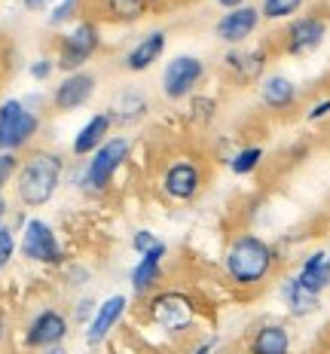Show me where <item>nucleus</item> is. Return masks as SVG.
<instances>
[{"label": "nucleus", "instance_id": "obj_8", "mask_svg": "<svg viewBox=\"0 0 330 354\" xmlns=\"http://www.w3.org/2000/svg\"><path fill=\"white\" fill-rule=\"evenodd\" d=\"M327 34H330V16L324 10L300 12L297 19H291L288 25L282 28L275 49L282 55H291V58H306V55L318 53V49L324 46Z\"/></svg>", "mask_w": 330, "mask_h": 354}, {"label": "nucleus", "instance_id": "obj_21", "mask_svg": "<svg viewBox=\"0 0 330 354\" xmlns=\"http://www.w3.org/2000/svg\"><path fill=\"white\" fill-rule=\"evenodd\" d=\"M278 299H282L288 318H293V321L312 318V315L321 308V297L318 293H312V290H306V287L297 281L293 272L282 275V281H278Z\"/></svg>", "mask_w": 330, "mask_h": 354}, {"label": "nucleus", "instance_id": "obj_24", "mask_svg": "<svg viewBox=\"0 0 330 354\" xmlns=\"http://www.w3.org/2000/svg\"><path fill=\"white\" fill-rule=\"evenodd\" d=\"M95 19L101 25H135L144 16H150L153 6L147 0H95Z\"/></svg>", "mask_w": 330, "mask_h": 354}, {"label": "nucleus", "instance_id": "obj_18", "mask_svg": "<svg viewBox=\"0 0 330 354\" xmlns=\"http://www.w3.org/2000/svg\"><path fill=\"white\" fill-rule=\"evenodd\" d=\"M165 49H168V31L165 28H153V31L141 34L126 53H122L120 68L126 73H147L150 68H156V64L163 62Z\"/></svg>", "mask_w": 330, "mask_h": 354}, {"label": "nucleus", "instance_id": "obj_1", "mask_svg": "<svg viewBox=\"0 0 330 354\" xmlns=\"http://www.w3.org/2000/svg\"><path fill=\"white\" fill-rule=\"evenodd\" d=\"M278 266V250L273 241H266L257 232H236L226 241L223 250V275L226 281L239 290H260L275 278Z\"/></svg>", "mask_w": 330, "mask_h": 354}, {"label": "nucleus", "instance_id": "obj_29", "mask_svg": "<svg viewBox=\"0 0 330 354\" xmlns=\"http://www.w3.org/2000/svg\"><path fill=\"white\" fill-rule=\"evenodd\" d=\"M95 308H98V302H95L92 293H83L77 302H73V308H71V321L73 324H89L92 321V315H95Z\"/></svg>", "mask_w": 330, "mask_h": 354}, {"label": "nucleus", "instance_id": "obj_5", "mask_svg": "<svg viewBox=\"0 0 330 354\" xmlns=\"http://www.w3.org/2000/svg\"><path fill=\"white\" fill-rule=\"evenodd\" d=\"M101 46H104V37H101V21L95 16H86L64 31L55 40V64L64 73H77L86 71L89 64L98 58Z\"/></svg>", "mask_w": 330, "mask_h": 354}, {"label": "nucleus", "instance_id": "obj_41", "mask_svg": "<svg viewBox=\"0 0 330 354\" xmlns=\"http://www.w3.org/2000/svg\"><path fill=\"white\" fill-rule=\"evenodd\" d=\"M147 3H150V6H156V3H163V0H147Z\"/></svg>", "mask_w": 330, "mask_h": 354}, {"label": "nucleus", "instance_id": "obj_37", "mask_svg": "<svg viewBox=\"0 0 330 354\" xmlns=\"http://www.w3.org/2000/svg\"><path fill=\"white\" fill-rule=\"evenodd\" d=\"M6 217H10V202H6V196L0 193V226H6Z\"/></svg>", "mask_w": 330, "mask_h": 354}, {"label": "nucleus", "instance_id": "obj_9", "mask_svg": "<svg viewBox=\"0 0 330 354\" xmlns=\"http://www.w3.org/2000/svg\"><path fill=\"white\" fill-rule=\"evenodd\" d=\"M205 77H208V64L199 55H187V53L172 55L165 62L163 73H159V92H163L165 101L181 104V101H190L199 92Z\"/></svg>", "mask_w": 330, "mask_h": 354}, {"label": "nucleus", "instance_id": "obj_6", "mask_svg": "<svg viewBox=\"0 0 330 354\" xmlns=\"http://www.w3.org/2000/svg\"><path fill=\"white\" fill-rule=\"evenodd\" d=\"M37 98H3L0 101V153H28L43 129L37 113Z\"/></svg>", "mask_w": 330, "mask_h": 354}, {"label": "nucleus", "instance_id": "obj_36", "mask_svg": "<svg viewBox=\"0 0 330 354\" xmlns=\"http://www.w3.org/2000/svg\"><path fill=\"white\" fill-rule=\"evenodd\" d=\"M214 3L220 6V10H239V6H248V3H251V0H214Z\"/></svg>", "mask_w": 330, "mask_h": 354}, {"label": "nucleus", "instance_id": "obj_26", "mask_svg": "<svg viewBox=\"0 0 330 354\" xmlns=\"http://www.w3.org/2000/svg\"><path fill=\"white\" fill-rule=\"evenodd\" d=\"M263 159H266V150H263L260 144H245L226 159V165H230V171L236 177H248L263 165Z\"/></svg>", "mask_w": 330, "mask_h": 354}, {"label": "nucleus", "instance_id": "obj_33", "mask_svg": "<svg viewBox=\"0 0 330 354\" xmlns=\"http://www.w3.org/2000/svg\"><path fill=\"white\" fill-rule=\"evenodd\" d=\"M159 241H163V239H159V235L153 232V230H135V232H131V241H129V245H131V250H135L138 257H141V254H147L150 248H156Z\"/></svg>", "mask_w": 330, "mask_h": 354}, {"label": "nucleus", "instance_id": "obj_13", "mask_svg": "<svg viewBox=\"0 0 330 354\" xmlns=\"http://www.w3.org/2000/svg\"><path fill=\"white\" fill-rule=\"evenodd\" d=\"M263 16H260V6L248 3L239 6V10H226L220 12L214 21V37L223 43L226 49H236V46H248L251 37L260 31Z\"/></svg>", "mask_w": 330, "mask_h": 354}, {"label": "nucleus", "instance_id": "obj_30", "mask_svg": "<svg viewBox=\"0 0 330 354\" xmlns=\"http://www.w3.org/2000/svg\"><path fill=\"white\" fill-rule=\"evenodd\" d=\"M16 232H12V226H0V272L6 269V266L12 263V257H16Z\"/></svg>", "mask_w": 330, "mask_h": 354}, {"label": "nucleus", "instance_id": "obj_22", "mask_svg": "<svg viewBox=\"0 0 330 354\" xmlns=\"http://www.w3.org/2000/svg\"><path fill=\"white\" fill-rule=\"evenodd\" d=\"M110 135H113V122H110V116L104 113V110H98V113H92L89 120L77 129V135H73V141H71V156L73 159H89Z\"/></svg>", "mask_w": 330, "mask_h": 354}, {"label": "nucleus", "instance_id": "obj_42", "mask_svg": "<svg viewBox=\"0 0 330 354\" xmlns=\"http://www.w3.org/2000/svg\"><path fill=\"white\" fill-rule=\"evenodd\" d=\"M217 354H230V351H217Z\"/></svg>", "mask_w": 330, "mask_h": 354}, {"label": "nucleus", "instance_id": "obj_16", "mask_svg": "<svg viewBox=\"0 0 330 354\" xmlns=\"http://www.w3.org/2000/svg\"><path fill=\"white\" fill-rule=\"evenodd\" d=\"M165 257H168V245L165 241H159L156 248H150L147 254L138 257V263L131 266L129 272V287L131 293H135L138 299H147L153 297L156 290H163L165 284Z\"/></svg>", "mask_w": 330, "mask_h": 354}, {"label": "nucleus", "instance_id": "obj_4", "mask_svg": "<svg viewBox=\"0 0 330 354\" xmlns=\"http://www.w3.org/2000/svg\"><path fill=\"white\" fill-rule=\"evenodd\" d=\"M144 321L165 336L190 333L199 321V299L181 287H163L144 299Z\"/></svg>", "mask_w": 330, "mask_h": 354}, {"label": "nucleus", "instance_id": "obj_40", "mask_svg": "<svg viewBox=\"0 0 330 354\" xmlns=\"http://www.w3.org/2000/svg\"><path fill=\"white\" fill-rule=\"evenodd\" d=\"M6 333H10V330H6V318H3V315H0V342H3V339H6Z\"/></svg>", "mask_w": 330, "mask_h": 354}, {"label": "nucleus", "instance_id": "obj_19", "mask_svg": "<svg viewBox=\"0 0 330 354\" xmlns=\"http://www.w3.org/2000/svg\"><path fill=\"white\" fill-rule=\"evenodd\" d=\"M257 98H260L263 110H269V113H291L300 104V86L293 83L288 73H266L257 83Z\"/></svg>", "mask_w": 330, "mask_h": 354}, {"label": "nucleus", "instance_id": "obj_14", "mask_svg": "<svg viewBox=\"0 0 330 354\" xmlns=\"http://www.w3.org/2000/svg\"><path fill=\"white\" fill-rule=\"evenodd\" d=\"M98 92V73L95 71H77V73H64L58 80V86L49 95V104L55 113H73V110L86 107Z\"/></svg>", "mask_w": 330, "mask_h": 354}, {"label": "nucleus", "instance_id": "obj_3", "mask_svg": "<svg viewBox=\"0 0 330 354\" xmlns=\"http://www.w3.org/2000/svg\"><path fill=\"white\" fill-rule=\"evenodd\" d=\"M131 141L126 135H110L89 159H80V165L73 168V189H80L83 196H104L113 187L116 174L122 171V165L129 162Z\"/></svg>", "mask_w": 330, "mask_h": 354}, {"label": "nucleus", "instance_id": "obj_38", "mask_svg": "<svg viewBox=\"0 0 330 354\" xmlns=\"http://www.w3.org/2000/svg\"><path fill=\"white\" fill-rule=\"evenodd\" d=\"M21 3H25L28 10H46V6L53 3V0H21Z\"/></svg>", "mask_w": 330, "mask_h": 354}, {"label": "nucleus", "instance_id": "obj_15", "mask_svg": "<svg viewBox=\"0 0 330 354\" xmlns=\"http://www.w3.org/2000/svg\"><path fill=\"white\" fill-rule=\"evenodd\" d=\"M129 315V297L126 293H110L98 302V308H95L92 321L83 327V339L86 345H92V348H98V345H104L110 336L120 330V324L126 321Z\"/></svg>", "mask_w": 330, "mask_h": 354}, {"label": "nucleus", "instance_id": "obj_23", "mask_svg": "<svg viewBox=\"0 0 330 354\" xmlns=\"http://www.w3.org/2000/svg\"><path fill=\"white\" fill-rule=\"evenodd\" d=\"M293 275H297V281L303 284L306 290L324 297V293L330 290V257H327V248H315V250H309V254L300 257Z\"/></svg>", "mask_w": 330, "mask_h": 354}, {"label": "nucleus", "instance_id": "obj_25", "mask_svg": "<svg viewBox=\"0 0 330 354\" xmlns=\"http://www.w3.org/2000/svg\"><path fill=\"white\" fill-rule=\"evenodd\" d=\"M309 0H260V16L269 25H288L306 10Z\"/></svg>", "mask_w": 330, "mask_h": 354}, {"label": "nucleus", "instance_id": "obj_35", "mask_svg": "<svg viewBox=\"0 0 330 354\" xmlns=\"http://www.w3.org/2000/svg\"><path fill=\"white\" fill-rule=\"evenodd\" d=\"M330 116V98H321L315 101V104H309V110H306V122H321Z\"/></svg>", "mask_w": 330, "mask_h": 354}, {"label": "nucleus", "instance_id": "obj_34", "mask_svg": "<svg viewBox=\"0 0 330 354\" xmlns=\"http://www.w3.org/2000/svg\"><path fill=\"white\" fill-rule=\"evenodd\" d=\"M92 281V272L80 263H64V284L68 287H86Z\"/></svg>", "mask_w": 330, "mask_h": 354}, {"label": "nucleus", "instance_id": "obj_7", "mask_svg": "<svg viewBox=\"0 0 330 354\" xmlns=\"http://www.w3.org/2000/svg\"><path fill=\"white\" fill-rule=\"evenodd\" d=\"M159 193H163L165 202L172 205H190L202 196L205 183H208V171H205V162L196 156H172L159 168Z\"/></svg>", "mask_w": 330, "mask_h": 354}, {"label": "nucleus", "instance_id": "obj_32", "mask_svg": "<svg viewBox=\"0 0 330 354\" xmlns=\"http://www.w3.org/2000/svg\"><path fill=\"white\" fill-rule=\"evenodd\" d=\"M58 71V64H55V55H40V58H34L31 62V68H28V73H31V80L34 83H46L49 77Z\"/></svg>", "mask_w": 330, "mask_h": 354}, {"label": "nucleus", "instance_id": "obj_31", "mask_svg": "<svg viewBox=\"0 0 330 354\" xmlns=\"http://www.w3.org/2000/svg\"><path fill=\"white\" fill-rule=\"evenodd\" d=\"M19 165H21L19 153H0V193H3V189L16 180Z\"/></svg>", "mask_w": 330, "mask_h": 354}, {"label": "nucleus", "instance_id": "obj_43", "mask_svg": "<svg viewBox=\"0 0 330 354\" xmlns=\"http://www.w3.org/2000/svg\"><path fill=\"white\" fill-rule=\"evenodd\" d=\"M327 257H330V248H327Z\"/></svg>", "mask_w": 330, "mask_h": 354}, {"label": "nucleus", "instance_id": "obj_27", "mask_svg": "<svg viewBox=\"0 0 330 354\" xmlns=\"http://www.w3.org/2000/svg\"><path fill=\"white\" fill-rule=\"evenodd\" d=\"M187 120L193 122L196 129H208V125L217 120V101L211 98V95H199V92H196L193 98H190Z\"/></svg>", "mask_w": 330, "mask_h": 354}, {"label": "nucleus", "instance_id": "obj_11", "mask_svg": "<svg viewBox=\"0 0 330 354\" xmlns=\"http://www.w3.org/2000/svg\"><path fill=\"white\" fill-rule=\"evenodd\" d=\"M273 53H275L273 43L226 49V55H223V73L236 86H257L269 73L266 68H269V58H273Z\"/></svg>", "mask_w": 330, "mask_h": 354}, {"label": "nucleus", "instance_id": "obj_2", "mask_svg": "<svg viewBox=\"0 0 330 354\" xmlns=\"http://www.w3.org/2000/svg\"><path fill=\"white\" fill-rule=\"evenodd\" d=\"M64 174H68V159L62 153L49 147H31L21 156L19 174L12 180L16 202L21 208H46L62 189Z\"/></svg>", "mask_w": 330, "mask_h": 354}, {"label": "nucleus", "instance_id": "obj_12", "mask_svg": "<svg viewBox=\"0 0 330 354\" xmlns=\"http://www.w3.org/2000/svg\"><path fill=\"white\" fill-rule=\"evenodd\" d=\"M71 327H73V321L68 312H62L55 306L40 308L25 324V348L43 351V348H53V345H64V339L71 336Z\"/></svg>", "mask_w": 330, "mask_h": 354}, {"label": "nucleus", "instance_id": "obj_10", "mask_svg": "<svg viewBox=\"0 0 330 354\" xmlns=\"http://www.w3.org/2000/svg\"><path fill=\"white\" fill-rule=\"evenodd\" d=\"M19 254L21 260L37 266H64L68 263V250L58 239L55 226L43 217H28L25 230L19 232Z\"/></svg>", "mask_w": 330, "mask_h": 354}, {"label": "nucleus", "instance_id": "obj_28", "mask_svg": "<svg viewBox=\"0 0 330 354\" xmlns=\"http://www.w3.org/2000/svg\"><path fill=\"white\" fill-rule=\"evenodd\" d=\"M80 6H83V0H58L46 16L49 28H68L73 21H80Z\"/></svg>", "mask_w": 330, "mask_h": 354}, {"label": "nucleus", "instance_id": "obj_17", "mask_svg": "<svg viewBox=\"0 0 330 354\" xmlns=\"http://www.w3.org/2000/svg\"><path fill=\"white\" fill-rule=\"evenodd\" d=\"M104 113L110 116L113 129H131V125H141L150 113V95L141 86H120L110 95V104Z\"/></svg>", "mask_w": 330, "mask_h": 354}, {"label": "nucleus", "instance_id": "obj_20", "mask_svg": "<svg viewBox=\"0 0 330 354\" xmlns=\"http://www.w3.org/2000/svg\"><path fill=\"white\" fill-rule=\"evenodd\" d=\"M293 333L284 321H260L245 339V354H291Z\"/></svg>", "mask_w": 330, "mask_h": 354}, {"label": "nucleus", "instance_id": "obj_39", "mask_svg": "<svg viewBox=\"0 0 330 354\" xmlns=\"http://www.w3.org/2000/svg\"><path fill=\"white\" fill-rule=\"evenodd\" d=\"M40 354H68V348L64 345H53V348H43Z\"/></svg>", "mask_w": 330, "mask_h": 354}]
</instances>
